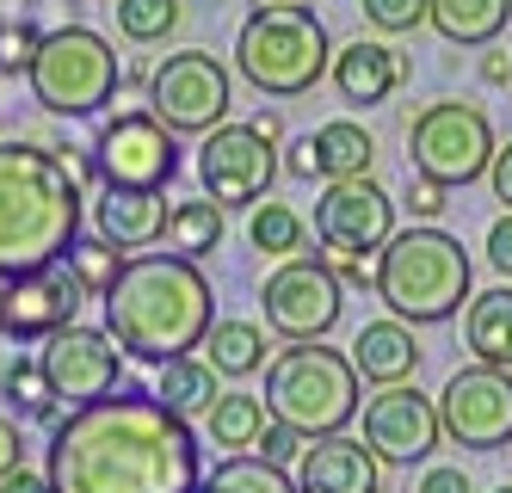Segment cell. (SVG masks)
<instances>
[{
	"label": "cell",
	"instance_id": "cell-22",
	"mask_svg": "<svg viewBox=\"0 0 512 493\" xmlns=\"http://www.w3.org/2000/svg\"><path fill=\"white\" fill-rule=\"evenodd\" d=\"M463 346L475 364L512 370V284H494L482 296H469L463 309Z\"/></svg>",
	"mask_w": 512,
	"mask_h": 493
},
{
	"label": "cell",
	"instance_id": "cell-17",
	"mask_svg": "<svg viewBox=\"0 0 512 493\" xmlns=\"http://www.w3.org/2000/svg\"><path fill=\"white\" fill-rule=\"evenodd\" d=\"M87 290L75 284L68 265H44V272H25L7 284V339L31 346V339H50L62 327H75Z\"/></svg>",
	"mask_w": 512,
	"mask_h": 493
},
{
	"label": "cell",
	"instance_id": "cell-46",
	"mask_svg": "<svg viewBox=\"0 0 512 493\" xmlns=\"http://www.w3.org/2000/svg\"><path fill=\"white\" fill-rule=\"evenodd\" d=\"M247 124H253V130H260V136H266L272 148L284 142V118H278V111H260V118H247Z\"/></svg>",
	"mask_w": 512,
	"mask_h": 493
},
{
	"label": "cell",
	"instance_id": "cell-10",
	"mask_svg": "<svg viewBox=\"0 0 512 493\" xmlns=\"http://www.w3.org/2000/svg\"><path fill=\"white\" fill-rule=\"evenodd\" d=\"M260 309H266V327L284 346H309V339H327L340 327L346 290L334 278V265H327V253H297V259H284L278 272H266Z\"/></svg>",
	"mask_w": 512,
	"mask_h": 493
},
{
	"label": "cell",
	"instance_id": "cell-8",
	"mask_svg": "<svg viewBox=\"0 0 512 493\" xmlns=\"http://www.w3.org/2000/svg\"><path fill=\"white\" fill-rule=\"evenodd\" d=\"M494 118L482 105H469V99H432L414 111V124H408V161L420 179H438V185H475V179H488L494 167Z\"/></svg>",
	"mask_w": 512,
	"mask_h": 493
},
{
	"label": "cell",
	"instance_id": "cell-14",
	"mask_svg": "<svg viewBox=\"0 0 512 493\" xmlns=\"http://www.w3.org/2000/svg\"><path fill=\"white\" fill-rule=\"evenodd\" d=\"M38 364H44V383H50L56 407L68 401V413L93 407V401H105V395L124 389V352H118V339L105 333V327H81L75 321V327L50 333L44 352H38Z\"/></svg>",
	"mask_w": 512,
	"mask_h": 493
},
{
	"label": "cell",
	"instance_id": "cell-1",
	"mask_svg": "<svg viewBox=\"0 0 512 493\" xmlns=\"http://www.w3.org/2000/svg\"><path fill=\"white\" fill-rule=\"evenodd\" d=\"M44 475L50 493H198L204 457L198 432L155 395L118 389L50 426Z\"/></svg>",
	"mask_w": 512,
	"mask_h": 493
},
{
	"label": "cell",
	"instance_id": "cell-3",
	"mask_svg": "<svg viewBox=\"0 0 512 493\" xmlns=\"http://www.w3.org/2000/svg\"><path fill=\"white\" fill-rule=\"evenodd\" d=\"M87 192L31 136H0V284L62 265L81 241Z\"/></svg>",
	"mask_w": 512,
	"mask_h": 493
},
{
	"label": "cell",
	"instance_id": "cell-13",
	"mask_svg": "<svg viewBox=\"0 0 512 493\" xmlns=\"http://www.w3.org/2000/svg\"><path fill=\"white\" fill-rule=\"evenodd\" d=\"M438 426L457 450H482V457L512 450V370H451L445 395H438Z\"/></svg>",
	"mask_w": 512,
	"mask_h": 493
},
{
	"label": "cell",
	"instance_id": "cell-4",
	"mask_svg": "<svg viewBox=\"0 0 512 493\" xmlns=\"http://www.w3.org/2000/svg\"><path fill=\"white\" fill-rule=\"evenodd\" d=\"M475 296V265L457 235H445L438 222H414L395 229L389 247L377 253V302L408 321V327H438L469 309Z\"/></svg>",
	"mask_w": 512,
	"mask_h": 493
},
{
	"label": "cell",
	"instance_id": "cell-48",
	"mask_svg": "<svg viewBox=\"0 0 512 493\" xmlns=\"http://www.w3.org/2000/svg\"><path fill=\"white\" fill-rule=\"evenodd\" d=\"M0 339H7V284H0Z\"/></svg>",
	"mask_w": 512,
	"mask_h": 493
},
{
	"label": "cell",
	"instance_id": "cell-43",
	"mask_svg": "<svg viewBox=\"0 0 512 493\" xmlns=\"http://www.w3.org/2000/svg\"><path fill=\"white\" fill-rule=\"evenodd\" d=\"M284 155H290V161H284V173H290V179H303V185H315V148H309V136H297V142L284 148Z\"/></svg>",
	"mask_w": 512,
	"mask_h": 493
},
{
	"label": "cell",
	"instance_id": "cell-40",
	"mask_svg": "<svg viewBox=\"0 0 512 493\" xmlns=\"http://www.w3.org/2000/svg\"><path fill=\"white\" fill-rule=\"evenodd\" d=\"M414 493H475V481H469V469H457V463H432Z\"/></svg>",
	"mask_w": 512,
	"mask_h": 493
},
{
	"label": "cell",
	"instance_id": "cell-42",
	"mask_svg": "<svg viewBox=\"0 0 512 493\" xmlns=\"http://www.w3.org/2000/svg\"><path fill=\"white\" fill-rule=\"evenodd\" d=\"M488 192H494V204H506V210H512V142H500V148H494V167H488Z\"/></svg>",
	"mask_w": 512,
	"mask_h": 493
},
{
	"label": "cell",
	"instance_id": "cell-45",
	"mask_svg": "<svg viewBox=\"0 0 512 493\" xmlns=\"http://www.w3.org/2000/svg\"><path fill=\"white\" fill-rule=\"evenodd\" d=\"M0 493H50V475H44V469H25V463H19L7 481H0Z\"/></svg>",
	"mask_w": 512,
	"mask_h": 493
},
{
	"label": "cell",
	"instance_id": "cell-47",
	"mask_svg": "<svg viewBox=\"0 0 512 493\" xmlns=\"http://www.w3.org/2000/svg\"><path fill=\"white\" fill-rule=\"evenodd\" d=\"M253 7H309V0H253Z\"/></svg>",
	"mask_w": 512,
	"mask_h": 493
},
{
	"label": "cell",
	"instance_id": "cell-9",
	"mask_svg": "<svg viewBox=\"0 0 512 493\" xmlns=\"http://www.w3.org/2000/svg\"><path fill=\"white\" fill-rule=\"evenodd\" d=\"M235 81L210 50H173L149 68V118H161L173 136H210L229 124Z\"/></svg>",
	"mask_w": 512,
	"mask_h": 493
},
{
	"label": "cell",
	"instance_id": "cell-5",
	"mask_svg": "<svg viewBox=\"0 0 512 493\" xmlns=\"http://www.w3.org/2000/svg\"><path fill=\"white\" fill-rule=\"evenodd\" d=\"M235 68L266 99H303L334 68V37L315 7H253L235 31Z\"/></svg>",
	"mask_w": 512,
	"mask_h": 493
},
{
	"label": "cell",
	"instance_id": "cell-36",
	"mask_svg": "<svg viewBox=\"0 0 512 493\" xmlns=\"http://www.w3.org/2000/svg\"><path fill=\"white\" fill-rule=\"evenodd\" d=\"M303 444H309L303 432H290L284 420H266L260 444H253V457H260V463H278V469H284V463H297V457H303Z\"/></svg>",
	"mask_w": 512,
	"mask_h": 493
},
{
	"label": "cell",
	"instance_id": "cell-21",
	"mask_svg": "<svg viewBox=\"0 0 512 493\" xmlns=\"http://www.w3.org/2000/svg\"><path fill=\"white\" fill-rule=\"evenodd\" d=\"M167 192H99L93 204V235L112 241L118 253H142L167 241Z\"/></svg>",
	"mask_w": 512,
	"mask_h": 493
},
{
	"label": "cell",
	"instance_id": "cell-11",
	"mask_svg": "<svg viewBox=\"0 0 512 493\" xmlns=\"http://www.w3.org/2000/svg\"><path fill=\"white\" fill-rule=\"evenodd\" d=\"M99 192H167L179 173V136L149 111H118L93 136Z\"/></svg>",
	"mask_w": 512,
	"mask_h": 493
},
{
	"label": "cell",
	"instance_id": "cell-32",
	"mask_svg": "<svg viewBox=\"0 0 512 493\" xmlns=\"http://www.w3.org/2000/svg\"><path fill=\"white\" fill-rule=\"evenodd\" d=\"M68 272H75V284L93 296V302H105L112 296V284H118V272H124V253L112 247V241H99V235H81L75 247H68Z\"/></svg>",
	"mask_w": 512,
	"mask_h": 493
},
{
	"label": "cell",
	"instance_id": "cell-16",
	"mask_svg": "<svg viewBox=\"0 0 512 493\" xmlns=\"http://www.w3.org/2000/svg\"><path fill=\"white\" fill-rule=\"evenodd\" d=\"M395 235V198L377 179H340L315 198V241L327 253H383Z\"/></svg>",
	"mask_w": 512,
	"mask_h": 493
},
{
	"label": "cell",
	"instance_id": "cell-33",
	"mask_svg": "<svg viewBox=\"0 0 512 493\" xmlns=\"http://www.w3.org/2000/svg\"><path fill=\"white\" fill-rule=\"evenodd\" d=\"M179 25V0H118V31L130 44H167Z\"/></svg>",
	"mask_w": 512,
	"mask_h": 493
},
{
	"label": "cell",
	"instance_id": "cell-26",
	"mask_svg": "<svg viewBox=\"0 0 512 493\" xmlns=\"http://www.w3.org/2000/svg\"><path fill=\"white\" fill-rule=\"evenodd\" d=\"M204 364L216 370V376H235V383H241V376H260L272 358H266V327L260 321H216L210 333H204Z\"/></svg>",
	"mask_w": 512,
	"mask_h": 493
},
{
	"label": "cell",
	"instance_id": "cell-41",
	"mask_svg": "<svg viewBox=\"0 0 512 493\" xmlns=\"http://www.w3.org/2000/svg\"><path fill=\"white\" fill-rule=\"evenodd\" d=\"M19 463H25V438H19V420H13L7 407H0V481H7Z\"/></svg>",
	"mask_w": 512,
	"mask_h": 493
},
{
	"label": "cell",
	"instance_id": "cell-2",
	"mask_svg": "<svg viewBox=\"0 0 512 493\" xmlns=\"http://www.w3.org/2000/svg\"><path fill=\"white\" fill-rule=\"evenodd\" d=\"M216 327V290L198 272V259L179 253H130L124 272L105 296V333L136 364H167L204 346Z\"/></svg>",
	"mask_w": 512,
	"mask_h": 493
},
{
	"label": "cell",
	"instance_id": "cell-27",
	"mask_svg": "<svg viewBox=\"0 0 512 493\" xmlns=\"http://www.w3.org/2000/svg\"><path fill=\"white\" fill-rule=\"evenodd\" d=\"M0 401H7L13 420H44V426L62 420V407H56V395L44 383L38 352H7L0 358Z\"/></svg>",
	"mask_w": 512,
	"mask_h": 493
},
{
	"label": "cell",
	"instance_id": "cell-20",
	"mask_svg": "<svg viewBox=\"0 0 512 493\" xmlns=\"http://www.w3.org/2000/svg\"><path fill=\"white\" fill-rule=\"evenodd\" d=\"M352 370H358V383H371V389H395V383H414V370H420V339H414V327L408 321H395V315H383V321H364L358 327V339H352Z\"/></svg>",
	"mask_w": 512,
	"mask_h": 493
},
{
	"label": "cell",
	"instance_id": "cell-39",
	"mask_svg": "<svg viewBox=\"0 0 512 493\" xmlns=\"http://www.w3.org/2000/svg\"><path fill=\"white\" fill-rule=\"evenodd\" d=\"M482 253H488V265L512 284V210H500L494 222H488V241H482Z\"/></svg>",
	"mask_w": 512,
	"mask_h": 493
},
{
	"label": "cell",
	"instance_id": "cell-19",
	"mask_svg": "<svg viewBox=\"0 0 512 493\" xmlns=\"http://www.w3.org/2000/svg\"><path fill=\"white\" fill-rule=\"evenodd\" d=\"M327 81H334L340 105H383V99L401 93V81H408V56L395 44H377V37H358V44L334 50Z\"/></svg>",
	"mask_w": 512,
	"mask_h": 493
},
{
	"label": "cell",
	"instance_id": "cell-15",
	"mask_svg": "<svg viewBox=\"0 0 512 493\" xmlns=\"http://www.w3.org/2000/svg\"><path fill=\"white\" fill-rule=\"evenodd\" d=\"M364 444L383 469H414L426 463L438 444H445V426H438V401L420 395L414 383L377 389L364 401Z\"/></svg>",
	"mask_w": 512,
	"mask_h": 493
},
{
	"label": "cell",
	"instance_id": "cell-25",
	"mask_svg": "<svg viewBox=\"0 0 512 493\" xmlns=\"http://www.w3.org/2000/svg\"><path fill=\"white\" fill-rule=\"evenodd\" d=\"M155 401L173 413V420H210V407L223 401L216 395V370L204 364V352H186V358H167L155 370Z\"/></svg>",
	"mask_w": 512,
	"mask_h": 493
},
{
	"label": "cell",
	"instance_id": "cell-24",
	"mask_svg": "<svg viewBox=\"0 0 512 493\" xmlns=\"http://www.w3.org/2000/svg\"><path fill=\"white\" fill-rule=\"evenodd\" d=\"M309 148H315V179L340 185V179H371V161H377V142L364 124L352 118H327L321 130H309Z\"/></svg>",
	"mask_w": 512,
	"mask_h": 493
},
{
	"label": "cell",
	"instance_id": "cell-31",
	"mask_svg": "<svg viewBox=\"0 0 512 493\" xmlns=\"http://www.w3.org/2000/svg\"><path fill=\"white\" fill-rule=\"evenodd\" d=\"M198 493H297V481L278 463H260V457H223L198 481Z\"/></svg>",
	"mask_w": 512,
	"mask_h": 493
},
{
	"label": "cell",
	"instance_id": "cell-44",
	"mask_svg": "<svg viewBox=\"0 0 512 493\" xmlns=\"http://www.w3.org/2000/svg\"><path fill=\"white\" fill-rule=\"evenodd\" d=\"M475 68H482V81H488V87H512V56H506V50H494V44H488Z\"/></svg>",
	"mask_w": 512,
	"mask_h": 493
},
{
	"label": "cell",
	"instance_id": "cell-35",
	"mask_svg": "<svg viewBox=\"0 0 512 493\" xmlns=\"http://www.w3.org/2000/svg\"><path fill=\"white\" fill-rule=\"evenodd\" d=\"M358 7H364V19H371L377 31L401 37V31H420V25H426V7H432V0H358Z\"/></svg>",
	"mask_w": 512,
	"mask_h": 493
},
{
	"label": "cell",
	"instance_id": "cell-30",
	"mask_svg": "<svg viewBox=\"0 0 512 493\" xmlns=\"http://www.w3.org/2000/svg\"><path fill=\"white\" fill-rule=\"evenodd\" d=\"M223 210H216L210 198H186V204H173V216H167V241H173V253L179 259H204V253H216L223 247Z\"/></svg>",
	"mask_w": 512,
	"mask_h": 493
},
{
	"label": "cell",
	"instance_id": "cell-28",
	"mask_svg": "<svg viewBox=\"0 0 512 493\" xmlns=\"http://www.w3.org/2000/svg\"><path fill=\"white\" fill-rule=\"evenodd\" d=\"M266 401L260 395H247V389H235V395H223L210 407V420H204V438L223 450V457H253V444H260V432H266Z\"/></svg>",
	"mask_w": 512,
	"mask_h": 493
},
{
	"label": "cell",
	"instance_id": "cell-18",
	"mask_svg": "<svg viewBox=\"0 0 512 493\" xmlns=\"http://www.w3.org/2000/svg\"><path fill=\"white\" fill-rule=\"evenodd\" d=\"M297 493H383V463L371 457V444L334 432V438H309L297 457Z\"/></svg>",
	"mask_w": 512,
	"mask_h": 493
},
{
	"label": "cell",
	"instance_id": "cell-38",
	"mask_svg": "<svg viewBox=\"0 0 512 493\" xmlns=\"http://www.w3.org/2000/svg\"><path fill=\"white\" fill-rule=\"evenodd\" d=\"M340 290H377V253H327Z\"/></svg>",
	"mask_w": 512,
	"mask_h": 493
},
{
	"label": "cell",
	"instance_id": "cell-12",
	"mask_svg": "<svg viewBox=\"0 0 512 493\" xmlns=\"http://www.w3.org/2000/svg\"><path fill=\"white\" fill-rule=\"evenodd\" d=\"M272 179H278V148L253 124L229 118L223 130H210L198 142V185H204V198L216 210H253V204H266Z\"/></svg>",
	"mask_w": 512,
	"mask_h": 493
},
{
	"label": "cell",
	"instance_id": "cell-29",
	"mask_svg": "<svg viewBox=\"0 0 512 493\" xmlns=\"http://www.w3.org/2000/svg\"><path fill=\"white\" fill-rule=\"evenodd\" d=\"M247 247L253 253H266V259H297V253H309V222L290 210V204H253L247 210Z\"/></svg>",
	"mask_w": 512,
	"mask_h": 493
},
{
	"label": "cell",
	"instance_id": "cell-7",
	"mask_svg": "<svg viewBox=\"0 0 512 493\" xmlns=\"http://www.w3.org/2000/svg\"><path fill=\"white\" fill-rule=\"evenodd\" d=\"M25 87L50 118H99L118 99L124 68H118V50L93 25H56L44 31L38 62L25 68Z\"/></svg>",
	"mask_w": 512,
	"mask_h": 493
},
{
	"label": "cell",
	"instance_id": "cell-6",
	"mask_svg": "<svg viewBox=\"0 0 512 493\" xmlns=\"http://www.w3.org/2000/svg\"><path fill=\"white\" fill-rule=\"evenodd\" d=\"M364 383H358V370L346 352H334L327 339H309V346H284L272 352L266 364V413L272 420H284L290 432H303V438H334L358 420V401Z\"/></svg>",
	"mask_w": 512,
	"mask_h": 493
},
{
	"label": "cell",
	"instance_id": "cell-49",
	"mask_svg": "<svg viewBox=\"0 0 512 493\" xmlns=\"http://www.w3.org/2000/svg\"><path fill=\"white\" fill-rule=\"evenodd\" d=\"M494 493H512V481H506V487H494Z\"/></svg>",
	"mask_w": 512,
	"mask_h": 493
},
{
	"label": "cell",
	"instance_id": "cell-34",
	"mask_svg": "<svg viewBox=\"0 0 512 493\" xmlns=\"http://www.w3.org/2000/svg\"><path fill=\"white\" fill-rule=\"evenodd\" d=\"M44 50V25L19 13V19H0V74H25Z\"/></svg>",
	"mask_w": 512,
	"mask_h": 493
},
{
	"label": "cell",
	"instance_id": "cell-37",
	"mask_svg": "<svg viewBox=\"0 0 512 493\" xmlns=\"http://www.w3.org/2000/svg\"><path fill=\"white\" fill-rule=\"evenodd\" d=\"M408 210H414V222H438L451 210V185H438V179H408Z\"/></svg>",
	"mask_w": 512,
	"mask_h": 493
},
{
	"label": "cell",
	"instance_id": "cell-23",
	"mask_svg": "<svg viewBox=\"0 0 512 493\" xmlns=\"http://www.w3.org/2000/svg\"><path fill=\"white\" fill-rule=\"evenodd\" d=\"M426 25L457 50H488L494 37L512 25V0H432Z\"/></svg>",
	"mask_w": 512,
	"mask_h": 493
}]
</instances>
